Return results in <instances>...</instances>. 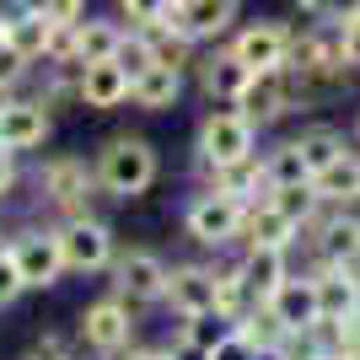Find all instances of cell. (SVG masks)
I'll return each mask as SVG.
<instances>
[{"label":"cell","mask_w":360,"mask_h":360,"mask_svg":"<svg viewBox=\"0 0 360 360\" xmlns=\"http://www.w3.org/2000/svg\"><path fill=\"white\" fill-rule=\"evenodd\" d=\"M296 6H301V16H312L323 27H339V22H349L360 11V0H296Z\"/></svg>","instance_id":"32"},{"label":"cell","mask_w":360,"mask_h":360,"mask_svg":"<svg viewBox=\"0 0 360 360\" xmlns=\"http://www.w3.org/2000/svg\"><path fill=\"white\" fill-rule=\"evenodd\" d=\"M237 333V317H226V312H194V317H178V339H188V345H199L205 355H215V349L226 345Z\"/></svg>","instance_id":"29"},{"label":"cell","mask_w":360,"mask_h":360,"mask_svg":"<svg viewBox=\"0 0 360 360\" xmlns=\"http://www.w3.org/2000/svg\"><path fill=\"white\" fill-rule=\"evenodd\" d=\"M162 307L172 317H194V312H210L215 307V264L210 258H178L167 269V296Z\"/></svg>","instance_id":"13"},{"label":"cell","mask_w":360,"mask_h":360,"mask_svg":"<svg viewBox=\"0 0 360 360\" xmlns=\"http://www.w3.org/2000/svg\"><path fill=\"white\" fill-rule=\"evenodd\" d=\"M242 215H248L242 199L221 194V188H194L188 205H183V237L194 242V248H205V253L226 258L231 242H237V231H242Z\"/></svg>","instance_id":"4"},{"label":"cell","mask_w":360,"mask_h":360,"mask_svg":"<svg viewBox=\"0 0 360 360\" xmlns=\"http://www.w3.org/2000/svg\"><path fill=\"white\" fill-rule=\"evenodd\" d=\"M237 16H242V0H178L162 22L178 32V38H188V44L199 49V44H221V38H231V32H237Z\"/></svg>","instance_id":"12"},{"label":"cell","mask_w":360,"mask_h":360,"mask_svg":"<svg viewBox=\"0 0 360 360\" xmlns=\"http://www.w3.org/2000/svg\"><path fill=\"white\" fill-rule=\"evenodd\" d=\"M178 97H183V70H172V65H150L140 81H129V103L140 113H172Z\"/></svg>","instance_id":"23"},{"label":"cell","mask_w":360,"mask_h":360,"mask_svg":"<svg viewBox=\"0 0 360 360\" xmlns=\"http://www.w3.org/2000/svg\"><path fill=\"white\" fill-rule=\"evenodd\" d=\"M49 38H54V22H49L44 11H22L11 27H6V44H11L27 65H44L49 60Z\"/></svg>","instance_id":"27"},{"label":"cell","mask_w":360,"mask_h":360,"mask_svg":"<svg viewBox=\"0 0 360 360\" xmlns=\"http://www.w3.org/2000/svg\"><path fill=\"white\" fill-rule=\"evenodd\" d=\"M162 349H167V360H210L199 345H188V339H178V333H172V339H162Z\"/></svg>","instance_id":"42"},{"label":"cell","mask_w":360,"mask_h":360,"mask_svg":"<svg viewBox=\"0 0 360 360\" xmlns=\"http://www.w3.org/2000/svg\"><path fill=\"white\" fill-rule=\"evenodd\" d=\"M210 360H258V349L248 345V339H242V333H231V339H226V345L215 349Z\"/></svg>","instance_id":"41"},{"label":"cell","mask_w":360,"mask_h":360,"mask_svg":"<svg viewBox=\"0 0 360 360\" xmlns=\"http://www.w3.org/2000/svg\"><path fill=\"white\" fill-rule=\"evenodd\" d=\"M54 135V108L44 97H6L0 103V146L6 150H38Z\"/></svg>","instance_id":"14"},{"label":"cell","mask_w":360,"mask_h":360,"mask_svg":"<svg viewBox=\"0 0 360 360\" xmlns=\"http://www.w3.org/2000/svg\"><path fill=\"white\" fill-rule=\"evenodd\" d=\"M301 360H333V355H301Z\"/></svg>","instance_id":"48"},{"label":"cell","mask_w":360,"mask_h":360,"mask_svg":"<svg viewBox=\"0 0 360 360\" xmlns=\"http://www.w3.org/2000/svg\"><path fill=\"white\" fill-rule=\"evenodd\" d=\"M167 269H172V258H162L156 248H119L113 258V269H108V290L124 301V307H162L167 296Z\"/></svg>","instance_id":"6"},{"label":"cell","mask_w":360,"mask_h":360,"mask_svg":"<svg viewBox=\"0 0 360 360\" xmlns=\"http://www.w3.org/2000/svg\"><path fill=\"white\" fill-rule=\"evenodd\" d=\"M11 258H16L27 290H54L65 280V253H60V237H54V221L49 226H38V221L16 226L11 231Z\"/></svg>","instance_id":"11"},{"label":"cell","mask_w":360,"mask_h":360,"mask_svg":"<svg viewBox=\"0 0 360 360\" xmlns=\"http://www.w3.org/2000/svg\"><path fill=\"white\" fill-rule=\"evenodd\" d=\"M296 242H301L296 226L274 210L269 199H253L248 215H242V231H237V242H231V253H242V248H280V253H296ZM231 253H226V258H231Z\"/></svg>","instance_id":"18"},{"label":"cell","mask_w":360,"mask_h":360,"mask_svg":"<svg viewBox=\"0 0 360 360\" xmlns=\"http://www.w3.org/2000/svg\"><path fill=\"white\" fill-rule=\"evenodd\" d=\"M172 6H178V0H119V11L129 16V27H140V22H162Z\"/></svg>","instance_id":"36"},{"label":"cell","mask_w":360,"mask_h":360,"mask_svg":"<svg viewBox=\"0 0 360 360\" xmlns=\"http://www.w3.org/2000/svg\"><path fill=\"white\" fill-rule=\"evenodd\" d=\"M135 339H140V312H135V307H124L113 290L97 296V301H86L81 317H75V345L86 349V355H97V360L129 349Z\"/></svg>","instance_id":"5"},{"label":"cell","mask_w":360,"mask_h":360,"mask_svg":"<svg viewBox=\"0 0 360 360\" xmlns=\"http://www.w3.org/2000/svg\"><path fill=\"white\" fill-rule=\"evenodd\" d=\"M108 360H162V345H146V339H135L129 349H119V355H108Z\"/></svg>","instance_id":"43"},{"label":"cell","mask_w":360,"mask_h":360,"mask_svg":"<svg viewBox=\"0 0 360 360\" xmlns=\"http://www.w3.org/2000/svg\"><path fill=\"white\" fill-rule=\"evenodd\" d=\"M285 65L307 81V86H339L349 75L345 65V49H339V27H323V22H312L307 32H290V54Z\"/></svg>","instance_id":"10"},{"label":"cell","mask_w":360,"mask_h":360,"mask_svg":"<svg viewBox=\"0 0 360 360\" xmlns=\"http://www.w3.org/2000/svg\"><path fill=\"white\" fill-rule=\"evenodd\" d=\"M22 360H75V355H70V345H65L60 333H38V339L27 345V355H22Z\"/></svg>","instance_id":"37"},{"label":"cell","mask_w":360,"mask_h":360,"mask_svg":"<svg viewBox=\"0 0 360 360\" xmlns=\"http://www.w3.org/2000/svg\"><path fill=\"white\" fill-rule=\"evenodd\" d=\"M355 280H360V264H355Z\"/></svg>","instance_id":"49"},{"label":"cell","mask_w":360,"mask_h":360,"mask_svg":"<svg viewBox=\"0 0 360 360\" xmlns=\"http://www.w3.org/2000/svg\"><path fill=\"white\" fill-rule=\"evenodd\" d=\"M355 150H360V113H355Z\"/></svg>","instance_id":"47"},{"label":"cell","mask_w":360,"mask_h":360,"mask_svg":"<svg viewBox=\"0 0 360 360\" xmlns=\"http://www.w3.org/2000/svg\"><path fill=\"white\" fill-rule=\"evenodd\" d=\"M75 97H81V108H91V113H113V108L129 103V75H124L119 60L81 65V75H75Z\"/></svg>","instance_id":"20"},{"label":"cell","mask_w":360,"mask_h":360,"mask_svg":"<svg viewBox=\"0 0 360 360\" xmlns=\"http://www.w3.org/2000/svg\"><path fill=\"white\" fill-rule=\"evenodd\" d=\"M124 22L113 16H86V22H75V65H97V60H113L124 44Z\"/></svg>","instance_id":"24"},{"label":"cell","mask_w":360,"mask_h":360,"mask_svg":"<svg viewBox=\"0 0 360 360\" xmlns=\"http://www.w3.org/2000/svg\"><path fill=\"white\" fill-rule=\"evenodd\" d=\"M162 360H167V349H162Z\"/></svg>","instance_id":"50"},{"label":"cell","mask_w":360,"mask_h":360,"mask_svg":"<svg viewBox=\"0 0 360 360\" xmlns=\"http://www.w3.org/2000/svg\"><path fill=\"white\" fill-rule=\"evenodd\" d=\"M296 253H307L301 269L333 264V269H355L360 264V210H323L307 231H301ZM290 253V258H296Z\"/></svg>","instance_id":"7"},{"label":"cell","mask_w":360,"mask_h":360,"mask_svg":"<svg viewBox=\"0 0 360 360\" xmlns=\"http://www.w3.org/2000/svg\"><path fill=\"white\" fill-rule=\"evenodd\" d=\"M226 49H231L253 75L258 70H280L285 54H290V27H285V22H274V16H264V22H242V27L226 38Z\"/></svg>","instance_id":"15"},{"label":"cell","mask_w":360,"mask_h":360,"mask_svg":"<svg viewBox=\"0 0 360 360\" xmlns=\"http://www.w3.org/2000/svg\"><path fill=\"white\" fill-rule=\"evenodd\" d=\"M258 360H296V355H290V349L280 345V349H258Z\"/></svg>","instance_id":"44"},{"label":"cell","mask_w":360,"mask_h":360,"mask_svg":"<svg viewBox=\"0 0 360 360\" xmlns=\"http://www.w3.org/2000/svg\"><path fill=\"white\" fill-rule=\"evenodd\" d=\"M140 38V44L150 49V60L156 65H172V70H194V44L188 38H178V32L167 27V22H140V27H129Z\"/></svg>","instance_id":"26"},{"label":"cell","mask_w":360,"mask_h":360,"mask_svg":"<svg viewBox=\"0 0 360 360\" xmlns=\"http://www.w3.org/2000/svg\"><path fill=\"white\" fill-rule=\"evenodd\" d=\"M312 188H317V199H323L328 210H355L360 205V150L349 146L333 167H323L312 178Z\"/></svg>","instance_id":"22"},{"label":"cell","mask_w":360,"mask_h":360,"mask_svg":"<svg viewBox=\"0 0 360 360\" xmlns=\"http://www.w3.org/2000/svg\"><path fill=\"white\" fill-rule=\"evenodd\" d=\"M44 16L54 27H75V22H86V0H49Z\"/></svg>","instance_id":"38"},{"label":"cell","mask_w":360,"mask_h":360,"mask_svg":"<svg viewBox=\"0 0 360 360\" xmlns=\"http://www.w3.org/2000/svg\"><path fill=\"white\" fill-rule=\"evenodd\" d=\"M258 129L253 119H242L237 108H210L194 129V178H210L221 167H237L248 156H258Z\"/></svg>","instance_id":"2"},{"label":"cell","mask_w":360,"mask_h":360,"mask_svg":"<svg viewBox=\"0 0 360 360\" xmlns=\"http://www.w3.org/2000/svg\"><path fill=\"white\" fill-rule=\"evenodd\" d=\"M290 146H296L301 167H307V178H317L323 167H333L339 156H345V135L339 129H328V124H312V129H301V135H290Z\"/></svg>","instance_id":"25"},{"label":"cell","mask_w":360,"mask_h":360,"mask_svg":"<svg viewBox=\"0 0 360 360\" xmlns=\"http://www.w3.org/2000/svg\"><path fill=\"white\" fill-rule=\"evenodd\" d=\"M264 307L280 317V328H285V333H307L312 323H323V317H317V285H312V274H307V269H296Z\"/></svg>","instance_id":"21"},{"label":"cell","mask_w":360,"mask_h":360,"mask_svg":"<svg viewBox=\"0 0 360 360\" xmlns=\"http://www.w3.org/2000/svg\"><path fill=\"white\" fill-rule=\"evenodd\" d=\"M6 248H11V231H0V253H6Z\"/></svg>","instance_id":"46"},{"label":"cell","mask_w":360,"mask_h":360,"mask_svg":"<svg viewBox=\"0 0 360 360\" xmlns=\"http://www.w3.org/2000/svg\"><path fill=\"white\" fill-rule=\"evenodd\" d=\"M91 172H97L103 199L129 205V199H140V194L156 188V178H162V156H156V146H150L146 135H113V140H103L97 156H91Z\"/></svg>","instance_id":"1"},{"label":"cell","mask_w":360,"mask_h":360,"mask_svg":"<svg viewBox=\"0 0 360 360\" xmlns=\"http://www.w3.org/2000/svg\"><path fill=\"white\" fill-rule=\"evenodd\" d=\"M264 199H269V205H274L280 215H285V221L296 226V231H307V226H312L317 215L328 210V205L317 199V188H312V183H285V188H269Z\"/></svg>","instance_id":"28"},{"label":"cell","mask_w":360,"mask_h":360,"mask_svg":"<svg viewBox=\"0 0 360 360\" xmlns=\"http://www.w3.org/2000/svg\"><path fill=\"white\" fill-rule=\"evenodd\" d=\"M194 75H199V91H205L215 108H231L242 97V86L253 81V70H248V65H242L226 44H215L205 60H194Z\"/></svg>","instance_id":"17"},{"label":"cell","mask_w":360,"mask_h":360,"mask_svg":"<svg viewBox=\"0 0 360 360\" xmlns=\"http://www.w3.org/2000/svg\"><path fill=\"white\" fill-rule=\"evenodd\" d=\"M54 237H60V253H65V274H108L119 258V237L103 215L54 221Z\"/></svg>","instance_id":"9"},{"label":"cell","mask_w":360,"mask_h":360,"mask_svg":"<svg viewBox=\"0 0 360 360\" xmlns=\"http://www.w3.org/2000/svg\"><path fill=\"white\" fill-rule=\"evenodd\" d=\"M231 264H237L242 285H248V296H253L258 307L296 274V258L280 253V248H242V253H231Z\"/></svg>","instance_id":"16"},{"label":"cell","mask_w":360,"mask_h":360,"mask_svg":"<svg viewBox=\"0 0 360 360\" xmlns=\"http://www.w3.org/2000/svg\"><path fill=\"white\" fill-rule=\"evenodd\" d=\"M307 97H312V86H307L290 65H280V70H258L231 108H237L242 119H253L258 129H269V124H280L285 113H296Z\"/></svg>","instance_id":"8"},{"label":"cell","mask_w":360,"mask_h":360,"mask_svg":"<svg viewBox=\"0 0 360 360\" xmlns=\"http://www.w3.org/2000/svg\"><path fill=\"white\" fill-rule=\"evenodd\" d=\"M258 301L248 296V285H242V274H237V264L231 258H215V312H226V317H248Z\"/></svg>","instance_id":"30"},{"label":"cell","mask_w":360,"mask_h":360,"mask_svg":"<svg viewBox=\"0 0 360 360\" xmlns=\"http://www.w3.org/2000/svg\"><path fill=\"white\" fill-rule=\"evenodd\" d=\"M113 60L124 65V75H129V81H140V75H146L150 65H156V60H150V49L140 44L135 32H124V44H119V54H113Z\"/></svg>","instance_id":"34"},{"label":"cell","mask_w":360,"mask_h":360,"mask_svg":"<svg viewBox=\"0 0 360 360\" xmlns=\"http://www.w3.org/2000/svg\"><path fill=\"white\" fill-rule=\"evenodd\" d=\"M237 333H242V339H248L253 349H280V345L290 339V333L280 328V317H274L269 307H253V312H248V317L237 323Z\"/></svg>","instance_id":"31"},{"label":"cell","mask_w":360,"mask_h":360,"mask_svg":"<svg viewBox=\"0 0 360 360\" xmlns=\"http://www.w3.org/2000/svg\"><path fill=\"white\" fill-rule=\"evenodd\" d=\"M339 49H345L349 70H360V11L349 16V22H339Z\"/></svg>","instance_id":"39"},{"label":"cell","mask_w":360,"mask_h":360,"mask_svg":"<svg viewBox=\"0 0 360 360\" xmlns=\"http://www.w3.org/2000/svg\"><path fill=\"white\" fill-rule=\"evenodd\" d=\"M22 6H27V11H44V6H49V0H22Z\"/></svg>","instance_id":"45"},{"label":"cell","mask_w":360,"mask_h":360,"mask_svg":"<svg viewBox=\"0 0 360 360\" xmlns=\"http://www.w3.org/2000/svg\"><path fill=\"white\" fill-rule=\"evenodd\" d=\"M27 70H32V65L22 60V54H16L6 38H0V103H6V97H16V86L27 81Z\"/></svg>","instance_id":"33"},{"label":"cell","mask_w":360,"mask_h":360,"mask_svg":"<svg viewBox=\"0 0 360 360\" xmlns=\"http://www.w3.org/2000/svg\"><path fill=\"white\" fill-rule=\"evenodd\" d=\"M27 296V285H22V269H16L11 248L0 253V307H16V301Z\"/></svg>","instance_id":"35"},{"label":"cell","mask_w":360,"mask_h":360,"mask_svg":"<svg viewBox=\"0 0 360 360\" xmlns=\"http://www.w3.org/2000/svg\"><path fill=\"white\" fill-rule=\"evenodd\" d=\"M312 285H317V317L323 323H355L360 317V280L355 269H333V264H317Z\"/></svg>","instance_id":"19"},{"label":"cell","mask_w":360,"mask_h":360,"mask_svg":"<svg viewBox=\"0 0 360 360\" xmlns=\"http://www.w3.org/2000/svg\"><path fill=\"white\" fill-rule=\"evenodd\" d=\"M16 183H22V167H16V150L0 146V205L16 194Z\"/></svg>","instance_id":"40"},{"label":"cell","mask_w":360,"mask_h":360,"mask_svg":"<svg viewBox=\"0 0 360 360\" xmlns=\"http://www.w3.org/2000/svg\"><path fill=\"white\" fill-rule=\"evenodd\" d=\"M97 194H103V188H97V172H91V162L75 156V150H60V156H49V162L38 167V199L54 210V221L97 215L91 210Z\"/></svg>","instance_id":"3"}]
</instances>
